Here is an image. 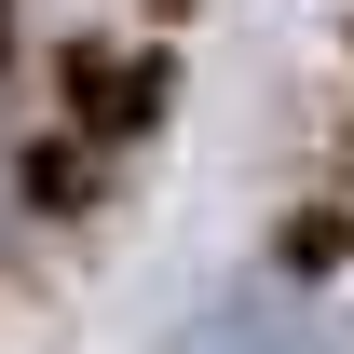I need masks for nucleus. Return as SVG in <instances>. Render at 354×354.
I'll list each match as a JSON object with an SVG mask.
<instances>
[{
    "label": "nucleus",
    "instance_id": "obj_2",
    "mask_svg": "<svg viewBox=\"0 0 354 354\" xmlns=\"http://www.w3.org/2000/svg\"><path fill=\"white\" fill-rule=\"evenodd\" d=\"M68 82H82V123H95V136H136L150 109H164V82H177V68H164V55H82Z\"/></svg>",
    "mask_w": 354,
    "mask_h": 354
},
{
    "label": "nucleus",
    "instance_id": "obj_1",
    "mask_svg": "<svg viewBox=\"0 0 354 354\" xmlns=\"http://www.w3.org/2000/svg\"><path fill=\"white\" fill-rule=\"evenodd\" d=\"M177 354H327V327H313L286 286H232V300L205 313V327H191Z\"/></svg>",
    "mask_w": 354,
    "mask_h": 354
}]
</instances>
